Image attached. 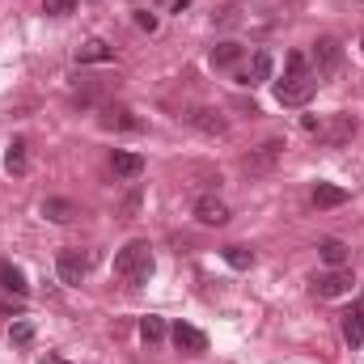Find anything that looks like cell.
Wrapping results in <instances>:
<instances>
[{
	"label": "cell",
	"instance_id": "cell-28",
	"mask_svg": "<svg viewBox=\"0 0 364 364\" xmlns=\"http://www.w3.org/2000/svg\"><path fill=\"white\" fill-rule=\"evenodd\" d=\"M136 208H140V195H136V191H132V195H127V199H123V212H136Z\"/></svg>",
	"mask_w": 364,
	"mask_h": 364
},
{
	"label": "cell",
	"instance_id": "cell-5",
	"mask_svg": "<svg viewBox=\"0 0 364 364\" xmlns=\"http://www.w3.org/2000/svg\"><path fill=\"white\" fill-rule=\"evenodd\" d=\"M352 284H356V279H352L348 267H331L326 275H318V279H314V292L331 301V296H348V292H352Z\"/></svg>",
	"mask_w": 364,
	"mask_h": 364
},
{
	"label": "cell",
	"instance_id": "cell-19",
	"mask_svg": "<svg viewBox=\"0 0 364 364\" xmlns=\"http://www.w3.org/2000/svg\"><path fill=\"white\" fill-rule=\"evenodd\" d=\"M4 170H9V174H26V170H30L26 140H13V144H9V153H4Z\"/></svg>",
	"mask_w": 364,
	"mask_h": 364
},
{
	"label": "cell",
	"instance_id": "cell-11",
	"mask_svg": "<svg viewBox=\"0 0 364 364\" xmlns=\"http://www.w3.org/2000/svg\"><path fill=\"white\" fill-rule=\"evenodd\" d=\"M97 123H102L106 132H136V127H140V119H136L127 106H102Z\"/></svg>",
	"mask_w": 364,
	"mask_h": 364
},
{
	"label": "cell",
	"instance_id": "cell-30",
	"mask_svg": "<svg viewBox=\"0 0 364 364\" xmlns=\"http://www.w3.org/2000/svg\"><path fill=\"white\" fill-rule=\"evenodd\" d=\"M360 47H364V43H360Z\"/></svg>",
	"mask_w": 364,
	"mask_h": 364
},
{
	"label": "cell",
	"instance_id": "cell-21",
	"mask_svg": "<svg viewBox=\"0 0 364 364\" xmlns=\"http://www.w3.org/2000/svg\"><path fill=\"white\" fill-rule=\"evenodd\" d=\"M170 335V326H166V318H157V314H149V318H140V339L153 348V343H161Z\"/></svg>",
	"mask_w": 364,
	"mask_h": 364
},
{
	"label": "cell",
	"instance_id": "cell-22",
	"mask_svg": "<svg viewBox=\"0 0 364 364\" xmlns=\"http://www.w3.org/2000/svg\"><path fill=\"white\" fill-rule=\"evenodd\" d=\"M242 60V47L237 43H220V47H212V68H233Z\"/></svg>",
	"mask_w": 364,
	"mask_h": 364
},
{
	"label": "cell",
	"instance_id": "cell-17",
	"mask_svg": "<svg viewBox=\"0 0 364 364\" xmlns=\"http://www.w3.org/2000/svg\"><path fill=\"white\" fill-rule=\"evenodd\" d=\"M110 166H114L119 178H140V174H144V157H140V153H114Z\"/></svg>",
	"mask_w": 364,
	"mask_h": 364
},
{
	"label": "cell",
	"instance_id": "cell-23",
	"mask_svg": "<svg viewBox=\"0 0 364 364\" xmlns=\"http://www.w3.org/2000/svg\"><path fill=\"white\" fill-rule=\"evenodd\" d=\"M225 263L237 267V272H250L255 267V250L250 246H225Z\"/></svg>",
	"mask_w": 364,
	"mask_h": 364
},
{
	"label": "cell",
	"instance_id": "cell-24",
	"mask_svg": "<svg viewBox=\"0 0 364 364\" xmlns=\"http://www.w3.org/2000/svg\"><path fill=\"white\" fill-rule=\"evenodd\" d=\"M77 4H81V0H43V13H51V17H68V13H77Z\"/></svg>",
	"mask_w": 364,
	"mask_h": 364
},
{
	"label": "cell",
	"instance_id": "cell-10",
	"mask_svg": "<svg viewBox=\"0 0 364 364\" xmlns=\"http://www.w3.org/2000/svg\"><path fill=\"white\" fill-rule=\"evenodd\" d=\"M170 339H174V348H178V352H186V356L208 352V335H203L199 326H191V322H178V326L170 331Z\"/></svg>",
	"mask_w": 364,
	"mask_h": 364
},
{
	"label": "cell",
	"instance_id": "cell-8",
	"mask_svg": "<svg viewBox=\"0 0 364 364\" xmlns=\"http://www.w3.org/2000/svg\"><path fill=\"white\" fill-rule=\"evenodd\" d=\"M195 220H199V225H212V229L229 225V208H225V199H216V195H199V199H195Z\"/></svg>",
	"mask_w": 364,
	"mask_h": 364
},
{
	"label": "cell",
	"instance_id": "cell-15",
	"mask_svg": "<svg viewBox=\"0 0 364 364\" xmlns=\"http://www.w3.org/2000/svg\"><path fill=\"white\" fill-rule=\"evenodd\" d=\"M43 216L55 220V225H68V220H77L81 212H77L73 199H55V195H51V199H43Z\"/></svg>",
	"mask_w": 364,
	"mask_h": 364
},
{
	"label": "cell",
	"instance_id": "cell-27",
	"mask_svg": "<svg viewBox=\"0 0 364 364\" xmlns=\"http://www.w3.org/2000/svg\"><path fill=\"white\" fill-rule=\"evenodd\" d=\"M288 73H309L305 68V55H288Z\"/></svg>",
	"mask_w": 364,
	"mask_h": 364
},
{
	"label": "cell",
	"instance_id": "cell-12",
	"mask_svg": "<svg viewBox=\"0 0 364 364\" xmlns=\"http://www.w3.org/2000/svg\"><path fill=\"white\" fill-rule=\"evenodd\" d=\"M272 51H255L250 55V68H246V77H242V85H263V81H272Z\"/></svg>",
	"mask_w": 364,
	"mask_h": 364
},
{
	"label": "cell",
	"instance_id": "cell-6",
	"mask_svg": "<svg viewBox=\"0 0 364 364\" xmlns=\"http://www.w3.org/2000/svg\"><path fill=\"white\" fill-rule=\"evenodd\" d=\"M186 123L199 127L203 136H225V132H229V119H225L220 110H212V106H195V110L186 114Z\"/></svg>",
	"mask_w": 364,
	"mask_h": 364
},
{
	"label": "cell",
	"instance_id": "cell-2",
	"mask_svg": "<svg viewBox=\"0 0 364 364\" xmlns=\"http://www.w3.org/2000/svg\"><path fill=\"white\" fill-rule=\"evenodd\" d=\"M318 90V77L314 73H288L279 85H275V102L279 106H305Z\"/></svg>",
	"mask_w": 364,
	"mask_h": 364
},
{
	"label": "cell",
	"instance_id": "cell-7",
	"mask_svg": "<svg viewBox=\"0 0 364 364\" xmlns=\"http://www.w3.org/2000/svg\"><path fill=\"white\" fill-rule=\"evenodd\" d=\"M318 132H322V140H326L331 149H339V144H348V140L356 136V119H352V114H331Z\"/></svg>",
	"mask_w": 364,
	"mask_h": 364
},
{
	"label": "cell",
	"instance_id": "cell-13",
	"mask_svg": "<svg viewBox=\"0 0 364 364\" xmlns=\"http://www.w3.org/2000/svg\"><path fill=\"white\" fill-rule=\"evenodd\" d=\"M110 60H114V47L102 43V38H90V43L77 47V64H110Z\"/></svg>",
	"mask_w": 364,
	"mask_h": 364
},
{
	"label": "cell",
	"instance_id": "cell-29",
	"mask_svg": "<svg viewBox=\"0 0 364 364\" xmlns=\"http://www.w3.org/2000/svg\"><path fill=\"white\" fill-rule=\"evenodd\" d=\"M43 364H68V360H60V356H47V360H43Z\"/></svg>",
	"mask_w": 364,
	"mask_h": 364
},
{
	"label": "cell",
	"instance_id": "cell-9",
	"mask_svg": "<svg viewBox=\"0 0 364 364\" xmlns=\"http://www.w3.org/2000/svg\"><path fill=\"white\" fill-rule=\"evenodd\" d=\"M55 272H60V279H64V284H81V279L90 275V259H85L81 250H60Z\"/></svg>",
	"mask_w": 364,
	"mask_h": 364
},
{
	"label": "cell",
	"instance_id": "cell-16",
	"mask_svg": "<svg viewBox=\"0 0 364 364\" xmlns=\"http://www.w3.org/2000/svg\"><path fill=\"white\" fill-rule=\"evenodd\" d=\"M0 288H4V292H13V296H26V292H30V284H26L21 267H13L9 259H0Z\"/></svg>",
	"mask_w": 364,
	"mask_h": 364
},
{
	"label": "cell",
	"instance_id": "cell-20",
	"mask_svg": "<svg viewBox=\"0 0 364 364\" xmlns=\"http://www.w3.org/2000/svg\"><path fill=\"white\" fill-rule=\"evenodd\" d=\"M318 255H322V263H331V267H348V255H352V250H348L339 237H326V242L318 246Z\"/></svg>",
	"mask_w": 364,
	"mask_h": 364
},
{
	"label": "cell",
	"instance_id": "cell-26",
	"mask_svg": "<svg viewBox=\"0 0 364 364\" xmlns=\"http://www.w3.org/2000/svg\"><path fill=\"white\" fill-rule=\"evenodd\" d=\"M136 26H140V30H149V34H153V30H157V17H153V13H149V9H140V13H136Z\"/></svg>",
	"mask_w": 364,
	"mask_h": 364
},
{
	"label": "cell",
	"instance_id": "cell-25",
	"mask_svg": "<svg viewBox=\"0 0 364 364\" xmlns=\"http://www.w3.org/2000/svg\"><path fill=\"white\" fill-rule=\"evenodd\" d=\"M9 335H13V343H21V348H26V343L34 339V326H30V322H13V331H9Z\"/></svg>",
	"mask_w": 364,
	"mask_h": 364
},
{
	"label": "cell",
	"instance_id": "cell-18",
	"mask_svg": "<svg viewBox=\"0 0 364 364\" xmlns=\"http://www.w3.org/2000/svg\"><path fill=\"white\" fill-rule=\"evenodd\" d=\"M314 203H318V208H343V203H348V191L335 186V182H318V186H314Z\"/></svg>",
	"mask_w": 364,
	"mask_h": 364
},
{
	"label": "cell",
	"instance_id": "cell-3",
	"mask_svg": "<svg viewBox=\"0 0 364 364\" xmlns=\"http://www.w3.org/2000/svg\"><path fill=\"white\" fill-rule=\"evenodd\" d=\"M309 60H314V77H335L339 64H343V47H339V38H318L314 51H309Z\"/></svg>",
	"mask_w": 364,
	"mask_h": 364
},
{
	"label": "cell",
	"instance_id": "cell-4",
	"mask_svg": "<svg viewBox=\"0 0 364 364\" xmlns=\"http://www.w3.org/2000/svg\"><path fill=\"white\" fill-rule=\"evenodd\" d=\"M284 149H288L284 140H263V144H259V149H255V153L242 161V166H246V174H250V178H263V174H272L275 161L284 157Z\"/></svg>",
	"mask_w": 364,
	"mask_h": 364
},
{
	"label": "cell",
	"instance_id": "cell-1",
	"mask_svg": "<svg viewBox=\"0 0 364 364\" xmlns=\"http://www.w3.org/2000/svg\"><path fill=\"white\" fill-rule=\"evenodd\" d=\"M114 275L127 279V284H149L153 275V246L149 242H132L114 255Z\"/></svg>",
	"mask_w": 364,
	"mask_h": 364
},
{
	"label": "cell",
	"instance_id": "cell-14",
	"mask_svg": "<svg viewBox=\"0 0 364 364\" xmlns=\"http://www.w3.org/2000/svg\"><path fill=\"white\" fill-rule=\"evenodd\" d=\"M343 339H348L352 348L364 343V301H356V305L343 314Z\"/></svg>",
	"mask_w": 364,
	"mask_h": 364
}]
</instances>
